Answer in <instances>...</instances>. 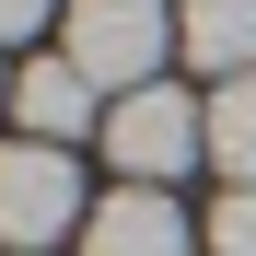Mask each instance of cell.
I'll list each match as a JSON object with an SVG mask.
<instances>
[{
    "label": "cell",
    "instance_id": "1",
    "mask_svg": "<svg viewBox=\"0 0 256 256\" xmlns=\"http://www.w3.org/2000/svg\"><path fill=\"white\" fill-rule=\"evenodd\" d=\"M163 47H175V12L163 0H70L58 12V58L94 82V94H140V82L163 70Z\"/></svg>",
    "mask_w": 256,
    "mask_h": 256
},
{
    "label": "cell",
    "instance_id": "4",
    "mask_svg": "<svg viewBox=\"0 0 256 256\" xmlns=\"http://www.w3.org/2000/svg\"><path fill=\"white\" fill-rule=\"evenodd\" d=\"M82 256H186V210L163 186H105L82 222Z\"/></svg>",
    "mask_w": 256,
    "mask_h": 256
},
{
    "label": "cell",
    "instance_id": "7",
    "mask_svg": "<svg viewBox=\"0 0 256 256\" xmlns=\"http://www.w3.org/2000/svg\"><path fill=\"white\" fill-rule=\"evenodd\" d=\"M210 163H222L233 186H256V70L210 82Z\"/></svg>",
    "mask_w": 256,
    "mask_h": 256
},
{
    "label": "cell",
    "instance_id": "5",
    "mask_svg": "<svg viewBox=\"0 0 256 256\" xmlns=\"http://www.w3.org/2000/svg\"><path fill=\"white\" fill-rule=\"evenodd\" d=\"M12 116H24V140H47V152H70L82 128H105V94L82 82L70 58H35L24 82H12Z\"/></svg>",
    "mask_w": 256,
    "mask_h": 256
},
{
    "label": "cell",
    "instance_id": "8",
    "mask_svg": "<svg viewBox=\"0 0 256 256\" xmlns=\"http://www.w3.org/2000/svg\"><path fill=\"white\" fill-rule=\"evenodd\" d=\"M210 256H256V186H222V210H210Z\"/></svg>",
    "mask_w": 256,
    "mask_h": 256
},
{
    "label": "cell",
    "instance_id": "2",
    "mask_svg": "<svg viewBox=\"0 0 256 256\" xmlns=\"http://www.w3.org/2000/svg\"><path fill=\"white\" fill-rule=\"evenodd\" d=\"M105 163H116L128 186H163V175H186V163H210V105L175 94V82L116 94L105 105Z\"/></svg>",
    "mask_w": 256,
    "mask_h": 256
},
{
    "label": "cell",
    "instance_id": "9",
    "mask_svg": "<svg viewBox=\"0 0 256 256\" xmlns=\"http://www.w3.org/2000/svg\"><path fill=\"white\" fill-rule=\"evenodd\" d=\"M70 0H0V47H12V35H35V24H58Z\"/></svg>",
    "mask_w": 256,
    "mask_h": 256
},
{
    "label": "cell",
    "instance_id": "3",
    "mask_svg": "<svg viewBox=\"0 0 256 256\" xmlns=\"http://www.w3.org/2000/svg\"><path fill=\"white\" fill-rule=\"evenodd\" d=\"M94 222V198H82V163L47 152V140H0V244L12 256H47L58 233Z\"/></svg>",
    "mask_w": 256,
    "mask_h": 256
},
{
    "label": "cell",
    "instance_id": "6",
    "mask_svg": "<svg viewBox=\"0 0 256 256\" xmlns=\"http://www.w3.org/2000/svg\"><path fill=\"white\" fill-rule=\"evenodd\" d=\"M175 47L210 82H244L256 70V0H186V12H175Z\"/></svg>",
    "mask_w": 256,
    "mask_h": 256
}]
</instances>
